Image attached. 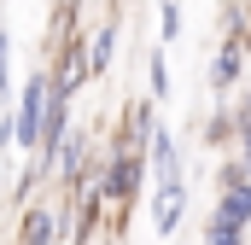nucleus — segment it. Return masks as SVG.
I'll list each match as a JSON object with an SVG mask.
<instances>
[{
    "mask_svg": "<svg viewBox=\"0 0 251 245\" xmlns=\"http://www.w3.org/2000/svg\"><path fill=\"white\" fill-rule=\"evenodd\" d=\"M47 64V76H53V88H59L64 99H76L88 82H94V70H88V35H64V41H53V59Z\"/></svg>",
    "mask_w": 251,
    "mask_h": 245,
    "instance_id": "f257e3e1",
    "label": "nucleus"
},
{
    "mask_svg": "<svg viewBox=\"0 0 251 245\" xmlns=\"http://www.w3.org/2000/svg\"><path fill=\"white\" fill-rule=\"evenodd\" d=\"M246 70H251V41H240V35H216V59H210V94L216 99H228L240 82H246Z\"/></svg>",
    "mask_w": 251,
    "mask_h": 245,
    "instance_id": "f03ea898",
    "label": "nucleus"
},
{
    "mask_svg": "<svg viewBox=\"0 0 251 245\" xmlns=\"http://www.w3.org/2000/svg\"><path fill=\"white\" fill-rule=\"evenodd\" d=\"M53 175H59L70 193L94 175V134H88V128H76V122H70V134H64L59 152H53Z\"/></svg>",
    "mask_w": 251,
    "mask_h": 245,
    "instance_id": "7ed1b4c3",
    "label": "nucleus"
},
{
    "mask_svg": "<svg viewBox=\"0 0 251 245\" xmlns=\"http://www.w3.org/2000/svg\"><path fill=\"white\" fill-rule=\"evenodd\" d=\"M152 128H158V99H152V94H146V99L134 94V99L123 105V122H117V146L146 152V146H152Z\"/></svg>",
    "mask_w": 251,
    "mask_h": 245,
    "instance_id": "20e7f679",
    "label": "nucleus"
},
{
    "mask_svg": "<svg viewBox=\"0 0 251 245\" xmlns=\"http://www.w3.org/2000/svg\"><path fill=\"white\" fill-rule=\"evenodd\" d=\"M18 245H59V204H53V198H29V204H24Z\"/></svg>",
    "mask_w": 251,
    "mask_h": 245,
    "instance_id": "39448f33",
    "label": "nucleus"
},
{
    "mask_svg": "<svg viewBox=\"0 0 251 245\" xmlns=\"http://www.w3.org/2000/svg\"><path fill=\"white\" fill-rule=\"evenodd\" d=\"M146 170L158 175V187H170V181H187L181 175V146H176V134L158 122L152 128V146H146Z\"/></svg>",
    "mask_w": 251,
    "mask_h": 245,
    "instance_id": "423d86ee",
    "label": "nucleus"
},
{
    "mask_svg": "<svg viewBox=\"0 0 251 245\" xmlns=\"http://www.w3.org/2000/svg\"><path fill=\"white\" fill-rule=\"evenodd\" d=\"M181 216H187V181H170L158 187V198H152V228L170 240L176 228H181Z\"/></svg>",
    "mask_w": 251,
    "mask_h": 245,
    "instance_id": "0eeeda50",
    "label": "nucleus"
},
{
    "mask_svg": "<svg viewBox=\"0 0 251 245\" xmlns=\"http://www.w3.org/2000/svg\"><path fill=\"white\" fill-rule=\"evenodd\" d=\"M117 41H123V24H117V18H100V24H94V35H88V70H94V82L111 70Z\"/></svg>",
    "mask_w": 251,
    "mask_h": 245,
    "instance_id": "6e6552de",
    "label": "nucleus"
},
{
    "mask_svg": "<svg viewBox=\"0 0 251 245\" xmlns=\"http://www.w3.org/2000/svg\"><path fill=\"white\" fill-rule=\"evenodd\" d=\"M210 216H222V222H234V228H251V175H246V181H234V187H222Z\"/></svg>",
    "mask_w": 251,
    "mask_h": 245,
    "instance_id": "1a4fd4ad",
    "label": "nucleus"
},
{
    "mask_svg": "<svg viewBox=\"0 0 251 245\" xmlns=\"http://www.w3.org/2000/svg\"><path fill=\"white\" fill-rule=\"evenodd\" d=\"M170 88H176V82H170V59H164V47H152V53H146V94L164 105Z\"/></svg>",
    "mask_w": 251,
    "mask_h": 245,
    "instance_id": "9d476101",
    "label": "nucleus"
},
{
    "mask_svg": "<svg viewBox=\"0 0 251 245\" xmlns=\"http://www.w3.org/2000/svg\"><path fill=\"white\" fill-rule=\"evenodd\" d=\"M181 29H187L181 24V0H158V35H164V47L181 41Z\"/></svg>",
    "mask_w": 251,
    "mask_h": 245,
    "instance_id": "9b49d317",
    "label": "nucleus"
},
{
    "mask_svg": "<svg viewBox=\"0 0 251 245\" xmlns=\"http://www.w3.org/2000/svg\"><path fill=\"white\" fill-rule=\"evenodd\" d=\"M204 245H246V228H234V222L210 216V222H204Z\"/></svg>",
    "mask_w": 251,
    "mask_h": 245,
    "instance_id": "f8f14e48",
    "label": "nucleus"
},
{
    "mask_svg": "<svg viewBox=\"0 0 251 245\" xmlns=\"http://www.w3.org/2000/svg\"><path fill=\"white\" fill-rule=\"evenodd\" d=\"M12 94V35L0 29V99Z\"/></svg>",
    "mask_w": 251,
    "mask_h": 245,
    "instance_id": "ddd939ff",
    "label": "nucleus"
},
{
    "mask_svg": "<svg viewBox=\"0 0 251 245\" xmlns=\"http://www.w3.org/2000/svg\"><path fill=\"white\" fill-rule=\"evenodd\" d=\"M240 117H251V70H246V99H240Z\"/></svg>",
    "mask_w": 251,
    "mask_h": 245,
    "instance_id": "4468645a",
    "label": "nucleus"
}]
</instances>
